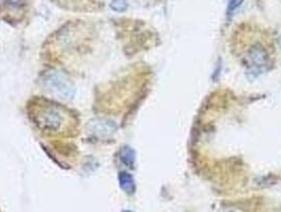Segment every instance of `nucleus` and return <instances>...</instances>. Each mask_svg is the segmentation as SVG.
I'll use <instances>...</instances> for the list:
<instances>
[{"mask_svg":"<svg viewBox=\"0 0 281 212\" xmlns=\"http://www.w3.org/2000/svg\"><path fill=\"white\" fill-rule=\"evenodd\" d=\"M32 117L35 124L43 132H64L68 124L70 115L67 110L52 102H41L33 108Z\"/></svg>","mask_w":281,"mask_h":212,"instance_id":"obj_1","label":"nucleus"},{"mask_svg":"<svg viewBox=\"0 0 281 212\" xmlns=\"http://www.w3.org/2000/svg\"><path fill=\"white\" fill-rule=\"evenodd\" d=\"M45 88L50 93L59 97L60 99L71 100L74 97L75 88L72 84L59 72H51L44 79Z\"/></svg>","mask_w":281,"mask_h":212,"instance_id":"obj_2","label":"nucleus"},{"mask_svg":"<svg viewBox=\"0 0 281 212\" xmlns=\"http://www.w3.org/2000/svg\"><path fill=\"white\" fill-rule=\"evenodd\" d=\"M248 57L251 58L252 63L257 67H263L269 62L268 53L260 44L254 45V46L248 50Z\"/></svg>","mask_w":281,"mask_h":212,"instance_id":"obj_3","label":"nucleus"},{"mask_svg":"<svg viewBox=\"0 0 281 212\" xmlns=\"http://www.w3.org/2000/svg\"><path fill=\"white\" fill-rule=\"evenodd\" d=\"M119 184L125 193L133 194L135 192L134 178L128 172H120L119 173Z\"/></svg>","mask_w":281,"mask_h":212,"instance_id":"obj_4","label":"nucleus"},{"mask_svg":"<svg viewBox=\"0 0 281 212\" xmlns=\"http://www.w3.org/2000/svg\"><path fill=\"white\" fill-rule=\"evenodd\" d=\"M120 159L125 164L129 166V168H133L135 162V152L134 150L128 145L123 146L120 151Z\"/></svg>","mask_w":281,"mask_h":212,"instance_id":"obj_5","label":"nucleus"},{"mask_svg":"<svg viewBox=\"0 0 281 212\" xmlns=\"http://www.w3.org/2000/svg\"><path fill=\"white\" fill-rule=\"evenodd\" d=\"M91 125L95 126L93 128V130H91L92 131L91 133L100 134V131H102L101 135L110 133L111 131H113L115 129V125L113 124V122H110V121H104V120L93 121V122H91Z\"/></svg>","mask_w":281,"mask_h":212,"instance_id":"obj_6","label":"nucleus"},{"mask_svg":"<svg viewBox=\"0 0 281 212\" xmlns=\"http://www.w3.org/2000/svg\"><path fill=\"white\" fill-rule=\"evenodd\" d=\"M110 8L115 12H125L128 9L127 0H112Z\"/></svg>","mask_w":281,"mask_h":212,"instance_id":"obj_7","label":"nucleus"},{"mask_svg":"<svg viewBox=\"0 0 281 212\" xmlns=\"http://www.w3.org/2000/svg\"><path fill=\"white\" fill-rule=\"evenodd\" d=\"M243 3V0H229L227 7V15H231Z\"/></svg>","mask_w":281,"mask_h":212,"instance_id":"obj_8","label":"nucleus"},{"mask_svg":"<svg viewBox=\"0 0 281 212\" xmlns=\"http://www.w3.org/2000/svg\"><path fill=\"white\" fill-rule=\"evenodd\" d=\"M279 45H280V47H281V37L279 38Z\"/></svg>","mask_w":281,"mask_h":212,"instance_id":"obj_9","label":"nucleus"},{"mask_svg":"<svg viewBox=\"0 0 281 212\" xmlns=\"http://www.w3.org/2000/svg\"><path fill=\"white\" fill-rule=\"evenodd\" d=\"M123 212H133V211H130V210H126V211H123Z\"/></svg>","mask_w":281,"mask_h":212,"instance_id":"obj_10","label":"nucleus"}]
</instances>
